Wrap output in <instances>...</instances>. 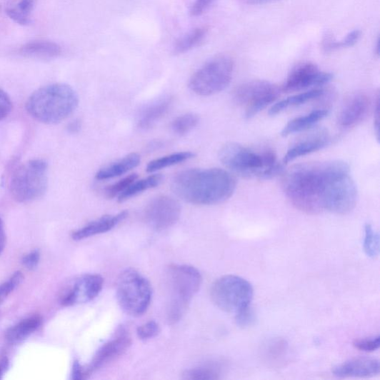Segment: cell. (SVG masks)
Listing matches in <instances>:
<instances>
[{"mask_svg":"<svg viewBox=\"0 0 380 380\" xmlns=\"http://www.w3.org/2000/svg\"><path fill=\"white\" fill-rule=\"evenodd\" d=\"M12 101L9 94L0 88V121L6 119L12 110Z\"/></svg>","mask_w":380,"mask_h":380,"instance_id":"74e56055","label":"cell"},{"mask_svg":"<svg viewBox=\"0 0 380 380\" xmlns=\"http://www.w3.org/2000/svg\"><path fill=\"white\" fill-rule=\"evenodd\" d=\"M131 344L129 333L124 329H119L116 336L103 345L94 354L90 364L85 367L88 376L114 362L129 349Z\"/></svg>","mask_w":380,"mask_h":380,"instance_id":"4fadbf2b","label":"cell"},{"mask_svg":"<svg viewBox=\"0 0 380 380\" xmlns=\"http://www.w3.org/2000/svg\"><path fill=\"white\" fill-rule=\"evenodd\" d=\"M323 94H324V91L322 89H313L293 95V96L281 100L272 106L269 110V115L272 116L278 115V114L289 108L298 106L316 99L321 97Z\"/></svg>","mask_w":380,"mask_h":380,"instance_id":"cb8c5ba5","label":"cell"},{"mask_svg":"<svg viewBox=\"0 0 380 380\" xmlns=\"http://www.w3.org/2000/svg\"><path fill=\"white\" fill-rule=\"evenodd\" d=\"M173 100L172 97H166L147 106L140 116L139 127L144 129L153 127L168 112Z\"/></svg>","mask_w":380,"mask_h":380,"instance_id":"603a6c76","label":"cell"},{"mask_svg":"<svg viewBox=\"0 0 380 380\" xmlns=\"http://www.w3.org/2000/svg\"><path fill=\"white\" fill-rule=\"evenodd\" d=\"M371 108V99L365 92H356L347 99L339 116V124L350 129L363 122Z\"/></svg>","mask_w":380,"mask_h":380,"instance_id":"9a60e30c","label":"cell"},{"mask_svg":"<svg viewBox=\"0 0 380 380\" xmlns=\"http://www.w3.org/2000/svg\"><path fill=\"white\" fill-rule=\"evenodd\" d=\"M24 279L22 272L16 271L7 281L0 284V303L4 301L22 283Z\"/></svg>","mask_w":380,"mask_h":380,"instance_id":"836d02e7","label":"cell"},{"mask_svg":"<svg viewBox=\"0 0 380 380\" xmlns=\"http://www.w3.org/2000/svg\"><path fill=\"white\" fill-rule=\"evenodd\" d=\"M332 79V74L321 71L314 64L303 63L291 71L281 90L285 92L300 91L325 85Z\"/></svg>","mask_w":380,"mask_h":380,"instance_id":"7c38bea8","label":"cell"},{"mask_svg":"<svg viewBox=\"0 0 380 380\" xmlns=\"http://www.w3.org/2000/svg\"><path fill=\"white\" fill-rule=\"evenodd\" d=\"M34 7V0H20L18 3L9 6L6 11L8 16L17 24L28 25Z\"/></svg>","mask_w":380,"mask_h":380,"instance_id":"484cf974","label":"cell"},{"mask_svg":"<svg viewBox=\"0 0 380 380\" xmlns=\"http://www.w3.org/2000/svg\"><path fill=\"white\" fill-rule=\"evenodd\" d=\"M380 346L379 336L356 339L354 346L356 349L364 352H373L379 349Z\"/></svg>","mask_w":380,"mask_h":380,"instance_id":"d590c367","label":"cell"},{"mask_svg":"<svg viewBox=\"0 0 380 380\" xmlns=\"http://www.w3.org/2000/svg\"><path fill=\"white\" fill-rule=\"evenodd\" d=\"M88 378L85 367L82 366L79 361H74L72 366L71 379L74 380H83Z\"/></svg>","mask_w":380,"mask_h":380,"instance_id":"60d3db41","label":"cell"},{"mask_svg":"<svg viewBox=\"0 0 380 380\" xmlns=\"http://www.w3.org/2000/svg\"><path fill=\"white\" fill-rule=\"evenodd\" d=\"M331 142V138L326 132H319L306 139L298 141L291 146L284 158V164L290 163L295 159L315 153L326 147Z\"/></svg>","mask_w":380,"mask_h":380,"instance_id":"ac0fdd59","label":"cell"},{"mask_svg":"<svg viewBox=\"0 0 380 380\" xmlns=\"http://www.w3.org/2000/svg\"><path fill=\"white\" fill-rule=\"evenodd\" d=\"M173 191L184 201L196 205H214L229 199L236 181L219 168L192 169L178 174L171 184Z\"/></svg>","mask_w":380,"mask_h":380,"instance_id":"7a4b0ae2","label":"cell"},{"mask_svg":"<svg viewBox=\"0 0 380 380\" xmlns=\"http://www.w3.org/2000/svg\"><path fill=\"white\" fill-rule=\"evenodd\" d=\"M219 159L233 173L248 179H268L281 170L272 150H256L237 143H228L222 146Z\"/></svg>","mask_w":380,"mask_h":380,"instance_id":"277c9868","label":"cell"},{"mask_svg":"<svg viewBox=\"0 0 380 380\" xmlns=\"http://www.w3.org/2000/svg\"><path fill=\"white\" fill-rule=\"evenodd\" d=\"M379 236L370 224L365 226L364 251L366 255L372 259L378 256L379 251Z\"/></svg>","mask_w":380,"mask_h":380,"instance_id":"1f68e13d","label":"cell"},{"mask_svg":"<svg viewBox=\"0 0 380 380\" xmlns=\"http://www.w3.org/2000/svg\"><path fill=\"white\" fill-rule=\"evenodd\" d=\"M9 368V361L6 356L0 359V379H1L4 374Z\"/></svg>","mask_w":380,"mask_h":380,"instance_id":"ee69618b","label":"cell"},{"mask_svg":"<svg viewBox=\"0 0 380 380\" xmlns=\"http://www.w3.org/2000/svg\"><path fill=\"white\" fill-rule=\"evenodd\" d=\"M181 216V206L173 198L161 196L151 200L146 206L144 219L154 230L162 231L174 226Z\"/></svg>","mask_w":380,"mask_h":380,"instance_id":"8fae6325","label":"cell"},{"mask_svg":"<svg viewBox=\"0 0 380 380\" xmlns=\"http://www.w3.org/2000/svg\"><path fill=\"white\" fill-rule=\"evenodd\" d=\"M41 323L42 318L39 316L25 319L9 329L6 331L5 338L9 344H20L39 329Z\"/></svg>","mask_w":380,"mask_h":380,"instance_id":"d6986e66","label":"cell"},{"mask_svg":"<svg viewBox=\"0 0 380 380\" xmlns=\"http://www.w3.org/2000/svg\"><path fill=\"white\" fill-rule=\"evenodd\" d=\"M195 156L196 155L192 151H181V153L171 154L150 161L146 166V171L148 173H154L158 170L181 164Z\"/></svg>","mask_w":380,"mask_h":380,"instance_id":"4316f807","label":"cell"},{"mask_svg":"<svg viewBox=\"0 0 380 380\" xmlns=\"http://www.w3.org/2000/svg\"><path fill=\"white\" fill-rule=\"evenodd\" d=\"M161 175L150 176L140 181L133 182L125 191L119 196V201L124 202L129 199L141 194L151 188L158 186L162 181Z\"/></svg>","mask_w":380,"mask_h":380,"instance_id":"d4e9b609","label":"cell"},{"mask_svg":"<svg viewBox=\"0 0 380 380\" xmlns=\"http://www.w3.org/2000/svg\"><path fill=\"white\" fill-rule=\"evenodd\" d=\"M360 36V31L354 30L349 33L346 36V37H344V39L341 41L333 40L332 37L326 38V39L323 41L322 46L326 52H331L341 49L352 47L358 42Z\"/></svg>","mask_w":380,"mask_h":380,"instance_id":"f1b7e54d","label":"cell"},{"mask_svg":"<svg viewBox=\"0 0 380 380\" xmlns=\"http://www.w3.org/2000/svg\"><path fill=\"white\" fill-rule=\"evenodd\" d=\"M81 129V122L79 120H74L68 126V131L70 133H78Z\"/></svg>","mask_w":380,"mask_h":380,"instance_id":"f6af8a7d","label":"cell"},{"mask_svg":"<svg viewBox=\"0 0 380 380\" xmlns=\"http://www.w3.org/2000/svg\"><path fill=\"white\" fill-rule=\"evenodd\" d=\"M199 123V119L195 114H185V115L174 120L172 124V129L176 134L184 136L196 127Z\"/></svg>","mask_w":380,"mask_h":380,"instance_id":"4dcf8cb0","label":"cell"},{"mask_svg":"<svg viewBox=\"0 0 380 380\" xmlns=\"http://www.w3.org/2000/svg\"><path fill=\"white\" fill-rule=\"evenodd\" d=\"M119 304L131 316H141L148 310L153 290L149 281L139 272L127 269L120 275L116 287Z\"/></svg>","mask_w":380,"mask_h":380,"instance_id":"52a82bcc","label":"cell"},{"mask_svg":"<svg viewBox=\"0 0 380 380\" xmlns=\"http://www.w3.org/2000/svg\"><path fill=\"white\" fill-rule=\"evenodd\" d=\"M206 33V28H198L190 32L176 43L175 51L181 54L196 47L204 41Z\"/></svg>","mask_w":380,"mask_h":380,"instance_id":"83f0119b","label":"cell"},{"mask_svg":"<svg viewBox=\"0 0 380 380\" xmlns=\"http://www.w3.org/2000/svg\"><path fill=\"white\" fill-rule=\"evenodd\" d=\"M138 178L139 176L137 174H131L121 179L119 182L108 186L105 190L106 196L109 199L116 198L117 196H119L133 182L136 181Z\"/></svg>","mask_w":380,"mask_h":380,"instance_id":"d6a6232c","label":"cell"},{"mask_svg":"<svg viewBox=\"0 0 380 380\" xmlns=\"http://www.w3.org/2000/svg\"><path fill=\"white\" fill-rule=\"evenodd\" d=\"M41 260V253L38 250H34L25 255L22 259V263L25 268L29 271L36 269Z\"/></svg>","mask_w":380,"mask_h":380,"instance_id":"f35d334b","label":"cell"},{"mask_svg":"<svg viewBox=\"0 0 380 380\" xmlns=\"http://www.w3.org/2000/svg\"><path fill=\"white\" fill-rule=\"evenodd\" d=\"M141 163V156L131 154L122 159L101 169L95 176L98 180H106L123 176L137 167Z\"/></svg>","mask_w":380,"mask_h":380,"instance_id":"ffe728a7","label":"cell"},{"mask_svg":"<svg viewBox=\"0 0 380 380\" xmlns=\"http://www.w3.org/2000/svg\"><path fill=\"white\" fill-rule=\"evenodd\" d=\"M328 115L329 110L319 109L311 111L306 116L294 119L283 128L281 135L287 137L294 133L306 131L326 118Z\"/></svg>","mask_w":380,"mask_h":380,"instance_id":"7402d4cb","label":"cell"},{"mask_svg":"<svg viewBox=\"0 0 380 380\" xmlns=\"http://www.w3.org/2000/svg\"><path fill=\"white\" fill-rule=\"evenodd\" d=\"M161 331L159 325L156 321H149L137 329V335L141 340H148L157 336Z\"/></svg>","mask_w":380,"mask_h":380,"instance_id":"e575fe53","label":"cell"},{"mask_svg":"<svg viewBox=\"0 0 380 380\" xmlns=\"http://www.w3.org/2000/svg\"><path fill=\"white\" fill-rule=\"evenodd\" d=\"M170 300L166 317L169 324H176L184 315L202 283L200 272L192 266L170 265L168 271Z\"/></svg>","mask_w":380,"mask_h":380,"instance_id":"5b68a950","label":"cell"},{"mask_svg":"<svg viewBox=\"0 0 380 380\" xmlns=\"http://www.w3.org/2000/svg\"><path fill=\"white\" fill-rule=\"evenodd\" d=\"M280 89L264 81L243 84L234 91V100L244 111L246 119H252L261 110L273 104L279 96Z\"/></svg>","mask_w":380,"mask_h":380,"instance_id":"30bf717a","label":"cell"},{"mask_svg":"<svg viewBox=\"0 0 380 380\" xmlns=\"http://www.w3.org/2000/svg\"><path fill=\"white\" fill-rule=\"evenodd\" d=\"M244 1L248 4L254 6V5L267 4L273 3L275 1H278V0H244Z\"/></svg>","mask_w":380,"mask_h":380,"instance_id":"bcb514c9","label":"cell"},{"mask_svg":"<svg viewBox=\"0 0 380 380\" xmlns=\"http://www.w3.org/2000/svg\"><path fill=\"white\" fill-rule=\"evenodd\" d=\"M379 362L370 358H356L333 369L334 376L339 378L370 377L379 374Z\"/></svg>","mask_w":380,"mask_h":380,"instance_id":"2e32d148","label":"cell"},{"mask_svg":"<svg viewBox=\"0 0 380 380\" xmlns=\"http://www.w3.org/2000/svg\"><path fill=\"white\" fill-rule=\"evenodd\" d=\"M216 1V0H196L191 9V14L194 16L201 15Z\"/></svg>","mask_w":380,"mask_h":380,"instance_id":"ab89813d","label":"cell"},{"mask_svg":"<svg viewBox=\"0 0 380 380\" xmlns=\"http://www.w3.org/2000/svg\"><path fill=\"white\" fill-rule=\"evenodd\" d=\"M374 131L376 133V137L377 141L379 139V94L376 97V101L374 107Z\"/></svg>","mask_w":380,"mask_h":380,"instance_id":"b9f144b4","label":"cell"},{"mask_svg":"<svg viewBox=\"0 0 380 380\" xmlns=\"http://www.w3.org/2000/svg\"><path fill=\"white\" fill-rule=\"evenodd\" d=\"M127 216V211L121 212L117 215L104 216L74 231L71 234V239L74 241H81L91 236L107 233L126 219Z\"/></svg>","mask_w":380,"mask_h":380,"instance_id":"e0dca14e","label":"cell"},{"mask_svg":"<svg viewBox=\"0 0 380 380\" xmlns=\"http://www.w3.org/2000/svg\"><path fill=\"white\" fill-rule=\"evenodd\" d=\"M211 296L213 302L219 309L236 314L251 306L254 289L251 284L244 279L227 275L214 283Z\"/></svg>","mask_w":380,"mask_h":380,"instance_id":"ba28073f","label":"cell"},{"mask_svg":"<svg viewBox=\"0 0 380 380\" xmlns=\"http://www.w3.org/2000/svg\"><path fill=\"white\" fill-rule=\"evenodd\" d=\"M234 63L230 56L221 55L199 69L189 81V88L201 96H211L230 85Z\"/></svg>","mask_w":380,"mask_h":380,"instance_id":"9c48e42d","label":"cell"},{"mask_svg":"<svg viewBox=\"0 0 380 380\" xmlns=\"http://www.w3.org/2000/svg\"><path fill=\"white\" fill-rule=\"evenodd\" d=\"M220 378L219 369L212 365H205L185 371L182 379H219Z\"/></svg>","mask_w":380,"mask_h":380,"instance_id":"f546056e","label":"cell"},{"mask_svg":"<svg viewBox=\"0 0 380 380\" xmlns=\"http://www.w3.org/2000/svg\"><path fill=\"white\" fill-rule=\"evenodd\" d=\"M48 188V164L32 159L17 165L9 180L10 193L15 201L28 203L41 198Z\"/></svg>","mask_w":380,"mask_h":380,"instance_id":"8992f818","label":"cell"},{"mask_svg":"<svg viewBox=\"0 0 380 380\" xmlns=\"http://www.w3.org/2000/svg\"><path fill=\"white\" fill-rule=\"evenodd\" d=\"M20 52L29 58L52 59L61 54V48L59 45L51 41H35L22 46Z\"/></svg>","mask_w":380,"mask_h":380,"instance_id":"44dd1931","label":"cell"},{"mask_svg":"<svg viewBox=\"0 0 380 380\" xmlns=\"http://www.w3.org/2000/svg\"><path fill=\"white\" fill-rule=\"evenodd\" d=\"M6 244V235L5 231L4 224L0 218V254L3 253Z\"/></svg>","mask_w":380,"mask_h":380,"instance_id":"7bdbcfd3","label":"cell"},{"mask_svg":"<svg viewBox=\"0 0 380 380\" xmlns=\"http://www.w3.org/2000/svg\"><path fill=\"white\" fill-rule=\"evenodd\" d=\"M104 286V279L98 274H86L76 279L61 299L63 306L69 307L87 303L96 298Z\"/></svg>","mask_w":380,"mask_h":380,"instance_id":"5bb4252c","label":"cell"},{"mask_svg":"<svg viewBox=\"0 0 380 380\" xmlns=\"http://www.w3.org/2000/svg\"><path fill=\"white\" fill-rule=\"evenodd\" d=\"M256 314L251 306L246 308L236 314L237 325L241 328H248L254 325Z\"/></svg>","mask_w":380,"mask_h":380,"instance_id":"8d00e7d4","label":"cell"},{"mask_svg":"<svg viewBox=\"0 0 380 380\" xmlns=\"http://www.w3.org/2000/svg\"><path fill=\"white\" fill-rule=\"evenodd\" d=\"M79 103L78 94L72 87L54 84L35 91L29 98L26 108L34 120L45 124H56L69 118Z\"/></svg>","mask_w":380,"mask_h":380,"instance_id":"3957f363","label":"cell"},{"mask_svg":"<svg viewBox=\"0 0 380 380\" xmlns=\"http://www.w3.org/2000/svg\"><path fill=\"white\" fill-rule=\"evenodd\" d=\"M282 189L299 211L310 215L324 211L349 214L358 199L350 167L339 160L294 166L284 176Z\"/></svg>","mask_w":380,"mask_h":380,"instance_id":"6da1fadb","label":"cell"}]
</instances>
